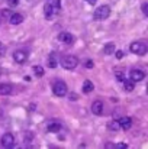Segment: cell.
Returning a JSON list of instances; mask_svg holds the SVG:
<instances>
[{
  "mask_svg": "<svg viewBox=\"0 0 148 149\" xmlns=\"http://www.w3.org/2000/svg\"><path fill=\"white\" fill-rule=\"evenodd\" d=\"M107 127L110 129V130H113V132H116V130H119L121 127H119V123L116 122V120H113V122H110L109 125H107Z\"/></svg>",
  "mask_w": 148,
  "mask_h": 149,
  "instance_id": "cell-20",
  "label": "cell"
},
{
  "mask_svg": "<svg viewBox=\"0 0 148 149\" xmlns=\"http://www.w3.org/2000/svg\"><path fill=\"white\" fill-rule=\"evenodd\" d=\"M84 65H86V68H93V65H95V64H93V61H92V59H89V61H86V64H84Z\"/></svg>",
  "mask_w": 148,
  "mask_h": 149,
  "instance_id": "cell-27",
  "label": "cell"
},
{
  "mask_svg": "<svg viewBox=\"0 0 148 149\" xmlns=\"http://www.w3.org/2000/svg\"><path fill=\"white\" fill-rule=\"evenodd\" d=\"M9 20H10L12 25H19V23L23 22V16L20 13H12L10 17H9Z\"/></svg>",
  "mask_w": 148,
  "mask_h": 149,
  "instance_id": "cell-12",
  "label": "cell"
},
{
  "mask_svg": "<svg viewBox=\"0 0 148 149\" xmlns=\"http://www.w3.org/2000/svg\"><path fill=\"white\" fill-rule=\"evenodd\" d=\"M1 15H3V16H6V17H10L12 12H10L9 9H3V10H1Z\"/></svg>",
  "mask_w": 148,
  "mask_h": 149,
  "instance_id": "cell-25",
  "label": "cell"
},
{
  "mask_svg": "<svg viewBox=\"0 0 148 149\" xmlns=\"http://www.w3.org/2000/svg\"><path fill=\"white\" fill-rule=\"evenodd\" d=\"M93 88H95V86H93V83L92 81H89V80H86L84 83H83V93L84 94H90L92 91H93Z\"/></svg>",
  "mask_w": 148,
  "mask_h": 149,
  "instance_id": "cell-13",
  "label": "cell"
},
{
  "mask_svg": "<svg viewBox=\"0 0 148 149\" xmlns=\"http://www.w3.org/2000/svg\"><path fill=\"white\" fill-rule=\"evenodd\" d=\"M49 4L52 6V7H55V9H60V0H49Z\"/></svg>",
  "mask_w": 148,
  "mask_h": 149,
  "instance_id": "cell-22",
  "label": "cell"
},
{
  "mask_svg": "<svg viewBox=\"0 0 148 149\" xmlns=\"http://www.w3.org/2000/svg\"><path fill=\"white\" fill-rule=\"evenodd\" d=\"M61 130V123H58V122H52V123H49L48 125V132L49 133H58Z\"/></svg>",
  "mask_w": 148,
  "mask_h": 149,
  "instance_id": "cell-14",
  "label": "cell"
},
{
  "mask_svg": "<svg viewBox=\"0 0 148 149\" xmlns=\"http://www.w3.org/2000/svg\"><path fill=\"white\" fill-rule=\"evenodd\" d=\"M115 72H116V78H118V80H121V81H123V80H125V75H123V71H122V70L116 68V70H115Z\"/></svg>",
  "mask_w": 148,
  "mask_h": 149,
  "instance_id": "cell-21",
  "label": "cell"
},
{
  "mask_svg": "<svg viewBox=\"0 0 148 149\" xmlns=\"http://www.w3.org/2000/svg\"><path fill=\"white\" fill-rule=\"evenodd\" d=\"M55 10H57V9L52 7L49 3L48 4H45V7H44V15H45V17H47L48 20H51V19L55 16Z\"/></svg>",
  "mask_w": 148,
  "mask_h": 149,
  "instance_id": "cell-11",
  "label": "cell"
},
{
  "mask_svg": "<svg viewBox=\"0 0 148 149\" xmlns=\"http://www.w3.org/2000/svg\"><path fill=\"white\" fill-rule=\"evenodd\" d=\"M135 88V83L132 80H123V90L125 91H132Z\"/></svg>",
  "mask_w": 148,
  "mask_h": 149,
  "instance_id": "cell-17",
  "label": "cell"
},
{
  "mask_svg": "<svg viewBox=\"0 0 148 149\" xmlns=\"http://www.w3.org/2000/svg\"><path fill=\"white\" fill-rule=\"evenodd\" d=\"M70 99H71V100H77V94H76V93H71Z\"/></svg>",
  "mask_w": 148,
  "mask_h": 149,
  "instance_id": "cell-29",
  "label": "cell"
},
{
  "mask_svg": "<svg viewBox=\"0 0 148 149\" xmlns=\"http://www.w3.org/2000/svg\"><path fill=\"white\" fill-rule=\"evenodd\" d=\"M142 13H144L145 16H148V3L147 1L142 3Z\"/></svg>",
  "mask_w": 148,
  "mask_h": 149,
  "instance_id": "cell-23",
  "label": "cell"
},
{
  "mask_svg": "<svg viewBox=\"0 0 148 149\" xmlns=\"http://www.w3.org/2000/svg\"><path fill=\"white\" fill-rule=\"evenodd\" d=\"M129 49H131L132 54H137V55H145L148 48H147V45L142 44V42H132L131 47H129Z\"/></svg>",
  "mask_w": 148,
  "mask_h": 149,
  "instance_id": "cell-4",
  "label": "cell"
},
{
  "mask_svg": "<svg viewBox=\"0 0 148 149\" xmlns=\"http://www.w3.org/2000/svg\"><path fill=\"white\" fill-rule=\"evenodd\" d=\"M0 47H1V44H0Z\"/></svg>",
  "mask_w": 148,
  "mask_h": 149,
  "instance_id": "cell-32",
  "label": "cell"
},
{
  "mask_svg": "<svg viewBox=\"0 0 148 149\" xmlns=\"http://www.w3.org/2000/svg\"><path fill=\"white\" fill-rule=\"evenodd\" d=\"M129 77H131V80L134 83H138V81H142L145 78V72L142 70H140V68H132L131 72H129Z\"/></svg>",
  "mask_w": 148,
  "mask_h": 149,
  "instance_id": "cell-6",
  "label": "cell"
},
{
  "mask_svg": "<svg viewBox=\"0 0 148 149\" xmlns=\"http://www.w3.org/2000/svg\"><path fill=\"white\" fill-rule=\"evenodd\" d=\"M115 49H116V48H115V44H113V42H109V44H106V45H105L103 52H105L106 55H112V54L115 52Z\"/></svg>",
  "mask_w": 148,
  "mask_h": 149,
  "instance_id": "cell-18",
  "label": "cell"
},
{
  "mask_svg": "<svg viewBox=\"0 0 148 149\" xmlns=\"http://www.w3.org/2000/svg\"><path fill=\"white\" fill-rule=\"evenodd\" d=\"M9 3H10V6H12V7H15V6H18L19 0H9Z\"/></svg>",
  "mask_w": 148,
  "mask_h": 149,
  "instance_id": "cell-28",
  "label": "cell"
},
{
  "mask_svg": "<svg viewBox=\"0 0 148 149\" xmlns=\"http://www.w3.org/2000/svg\"><path fill=\"white\" fill-rule=\"evenodd\" d=\"M115 55H116V58H118V59H122V58H123V52H122V51H116L115 49Z\"/></svg>",
  "mask_w": 148,
  "mask_h": 149,
  "instance_id": "cell-26",
  "label": "cell"
},
{
  "mask_svg": "<svg viewBox=\"0 0 148 149\" xmlns=\"http://www.w3.org/2000/svg\"><path fill=\"white\" fill-rule=\"evenodd\" d=\"M61 65H62L65 70H74V68L79 65V59H77V56H74V55H67V56L62 58Z\"/></svg>",
  "mask_w": 148,
  "mask_h": 149,
  "instance_id": "cell-2",
  "label": "cell"
},
{
  "mask_svg": "<svg viewBox=\"0 0 148 149\" xmlns=\"http://www.w3.org/2000/svg\"><path fill=\"white\" fill-rule=\"evenodd\" d=\"M52 91H54V94L57 97H64L67 94V84L64 81H60L58 80V81H55L52 84Z\"/></svg>",
  "mask_w": 148,
  "mask_h": 149,
  "instance_id": "cell-3",
  "label": "cell"
},
{
  "mask_svg": "<svg viewBox=\"0 0 148 149\" xmlns=\"http://www.w3.org/2000/svg\"><path fill=\"white\" fill-rule=\"evenodd\" d=\"M92 111H93V114H96V116H102V114H103V103H102L100 100H96V101L92 104Z\"/></svg>",
  "mask_w": 148,
  "mask_h": 149,
  "instance_id": "cell-10",
  "label": "cell"
},
{
  "mask_svg": "<svg viewBox=\"0 0 148 149\" xmlns=\"http://www.w3.org/2000/svg\"><path fill=\"white\" fill-rule=\"evenodd\" d=\"M118 123H119V127H121V129L128 130V129H131V126H132V119L128 117V116H125V117H121V119L118 120Z\"/></svg>",
  "mask_w": 148,
  "mask_h": 149,
  "instance_id": "cell-9",
  "label": "cell"
},
{
  "mask_svg": "<svg viewBox=\"0 0 148 149\" xmlns=\"http://www.w3.org/2000/svg\"><path fill=\"white\" fill-rule=\"evenodd\" d=\"M58 41L62 42V44H67V45H71L74 42V36L70 33V32H61L58 35Z\"/></svg>",
  "mask_w": 148,
  "mask_h": 149,
  "instance_id": "cell-8",
  "label": "cell"
},
{
  "mask_svg": "<svg viewBox=\"0 0 148 149\" xmlns=\"http://www.w3.org/2000/svg\"><path fill=\"white\" fill-rule=\"evenodd\" d=\"M58 62H57V56H55V52H51L48 56V67L49 68H57Z\"/></svg>",
  "mask_w": 148,
  "mask_h": 149,
  "instance_id": "cell-16",
  "label": "cell"
},
{
  "mask_svg": "<svg viewBox=\"0 0 148 149\" xmlns=\"http://www.w3.org/2000/svg\"><path fill=\"white\" fill-rule=\"evenodd\" d=\"M105 148H115V145H112V143L109 142V143H106V145H105Z\"/></svg>",
  "mask_w": 148,
  "mask_h": 149,
  "instance_id": "cell-30",
  "label": "cell"
},
{
  "mask_svg": "<svg viewBox=\"0 0 148 149\" xmlns=\"http://www.w3.org/2000/svg\"><path fill=\"white\" fill-rule=\"evenodd\" d=\"M84 1H87L89 4H95V3H96L97 0H84Z\"/></svg>",
  "mask_w": 148,
  "mask_h": 149,
  "instance_id": "cell-31",
  "label": "cell"
},
{
  "mask_svg": "<svg viewBox=\"0 0 148 149\" xmlns=\"http://www.w3.org/2000/svg\"><path fill=\"white\" fill-rule=\"evenodd\" d=\"M115 148L116 149H126L128 148V145H126V143H123V142H119L118 145H115Z\"/></svg>",
  "mask_w": 148,
  "mask_h": 149,
  "instance_id": "cell-24",
  "label": "cell"
},
{
  "mask_svg": "<svg viewBox=\"0 0 148 149\" xmlns=\"http://www.w3.org/2000/svg\"><path fill=\"white\" fill-rule=\"evenodd\" d=\"M12 93L10 84H0V96H9Z\"/></svg>",
  "mask_w": 148,
  "mask_h": 149,
  "instance_id": "cell-15",
  "label": "cell"
},
{
  "mask_svg": "<svg viewBox=\"0 0 148 149\" xmlns=\"http://www.w3.org/2000/svg\"><path fill=\"white\" fill-rule=\"evenodd\" d=\"M32 70H34V72H35V75H36V77H42V75H44V68H42V67L35 65Z\"/></svg>",
  "mask_w": 148,
  "mask_h": 149,
  "instance_id": "cell-19",
  "label": "cell"
},
{
  "mask_svg": "<svg viewBox=\"0 0 148 149\" xmlns=\"http://www.w3.org/2000/svg\"><path fill=\"white\" fill-rule=\"evenodd\" d=\"M109 15H110V7L106 6V4H103V6H99L97 9L95 10L93 17H95L96 20H105V19L109 17Z\"/></svg>",
  "mask_w": 148,
  "mask_h": 149,
  "instance_id": "cell-1",
  "label": "cell"
},
{
  "mask_svg": "<svg viewBox=\"0 0 148 149\" xmlns=\"http://www.w3.org/2000/svg\"><path fill=\"white\" fill-rule=\"evenodd\" d=\"M13 59H15V62H18V64H25L26 59H28V52L23 49L15 51V52H13Z\"/></svg>",
  "mask_w": 148,
  "mask_h": 149,
  "instance_id": "cell-7",
  "label": "cell"
},
{
  "mask_svg": "<svg viewBox=\"0 0 148 149\" xmlns=\"http://www.w3.org/2000/svg\"><path fill=\"white\" fill-rule=\"evenodd\" d=\"M0 143H1L3 148H7V149L13 148L15 146V136L12 133H4L1 136V139H0Z\"/></svg>",
  "mask_w": 148,
  "mask_h": 149,
  "instance_id": "cell-5",
  "label": "cell"
}]
</instances>
